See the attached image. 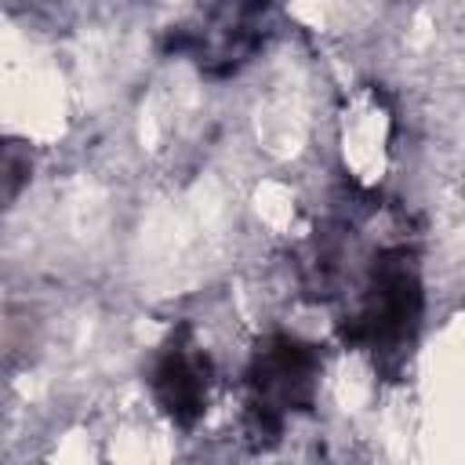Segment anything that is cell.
<instances>
[{
  "label": "cell",
  "instance_id": "6da1fadb",
  "mask_svg": "<svg viewBox=\"0 0 465 465\" xmlns=\"http://www.w3.org/2000/svg\"><path fill=\"white\" fill-rule=\"evenodd\" d=\"M421 280L407 251H385L374 258L363 298L345 323V341L371 352L403 349L421 323Z\"/></svg>",
  "mask_w": 465,
  "mask_h": 465
},
{
  "label": "cell",
  "instance_id": "7a4b0ae2",
  "mask_svg": "<svg viewBox=\"0 0 465 465\" xmlns=\"http://www.w3.org/2000/svg\"><path fill=\"white\" fill-rule=\"evenodd\" d=\"M320 385V352L294 334H269L247 363V418L254 432H280Z\"/></svg>",
  "mask_w": 465,
  "mask_h": 465
},
{
  "label": "cell",
  "instance_id": "3957f363",
  "mask_svg": "<svg viewBox=\"0 0 465 465\" xmlns=\"http://www.w3.org/2000/svg\"><path fill=\"white\" fill-rule=\"evenodd\" d=\"M149 389L156 407L182 429H193L211 396V360L193 338V331L182 323L167 334V341L156 349L149 367Z\"/></svg>",
  "mask_w": 465,
  "mask_h": 465
},
{
  "label": "cell",
  "instance_id": "277c9868",
  "mask_svg": "<svg viewBox=\"0 0 465 465\" xmlns=\"http://www.w3.org/2000/svg\"><path fill=\"white\" fill-rule=\"evenodd\" d=\"M236 4H240L243 11H265V7L272 4V0H236Z\"/></svg>",
  "mask_w": 465,
  "mask_h": 465
}]
</instances>
